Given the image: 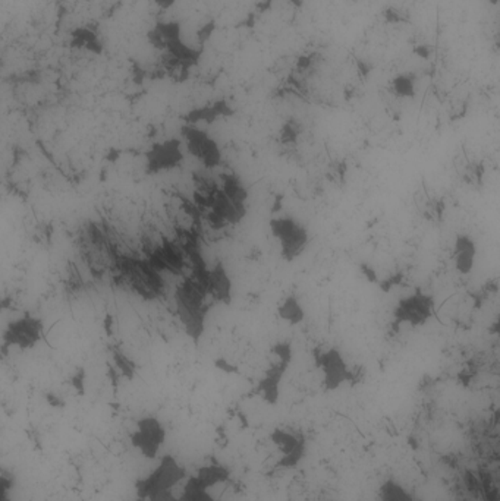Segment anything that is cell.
Listing matches in <instances>:
<instances>
[{"instance_id": "6da1fadb", "label": "cell", "mask_w": 500, "mask_h": 501, "mask_svg": "<svg viewBox=\"0 0 500 501\" xmlns=\"http://www.w3.org/2000/svg\"><path fill=\"white\" fill-rule=\"evenodd\" d=\"M207 292L199 280H187L176 292V307L181 323L195 341L203 336L207 320Z\"/></svg>"}, {"instance_id": "7a4b0ae2", "label": "cell", "mask_w": 500, "mask_h": 501, "mask_svg": "<svg viewBox=\"0 0 500 501\" xmlns=\"http://www.w3.org/2000/svg\"><path fill=\"white\" fill-rule=\"evenodd\" d=\"M270 233L278 243L282 260L294 263L305 254L310 247L311 235L308 227L291 214H280L268 222Z\"/></svg>"}, {"instance_id": "3957f363", "label": "cell", "mask_w": 500, "mask_h": 501, "mask_svg": "<svg viewBox=\"0 0 500 501\" xmlns=\"http://www.w3.org/2000/svg\"><path fill=\"white\" fill-rule=\"evenodd\" d=\"M434 311V298L423 291H416L397 300L393 317L397 323L411 327H423L433 318Z\"/></svg>"}, {"instance_id": "277c9868", "label": "cell", "mask_w": 500, "mask_h": 501, "mask_svg": "<svg viewBox=\"0 0 500 501\" xmlns=\"http://www.w3.org/2000/svg\"><path fill=\"white\" fill-rule=\"evenodd\" d=\"M314 360L321 374V380L327 390H336L351 378V368L345 355L338 348L317 349Z\"/></svg>"}, {"instance_id": "5b68a950", "label": "cell", "mask_w": 500, "mask_h": 501, "mask_svg": "<svg viewBox=\"0 0 500 501\" xmlns=\"http://www.w3.org/2000/svg\"><path fill=\"white\" fill-rule=\"evenodd\" d=\"M185 138H187L188 151L206 167L214 169L222 163V150L218 141L211 138L207 132L191 128L185 132Z\"/></svg>"}, {"instance_id": "8992f818", "label": "cell", "mask_w": 500, "mask_h": 501, "mask_svg": "<svg viewBox=\"0 0 500 501\" xmlns=\"http://www.w3.org/2000/svg\"><path fill=\"white\" fill-rule=\"evenodd\" d=\"M204 286L209 296L223 304H229L232 299V279L223 264L218 263L213 268L206 270L203 277L198 279Z\"/></svg>"}, {"instance_id": "52a82bcc", "label": "cell", "mask_w": 500, "mask_h": 501, "mask_svg": "<svg viewBox=\"0 0 500 501\" xmlns=\"http://www.w3.org/2000/svg\"><path fill=\"white\" fill-rule=\"evenodd\" d=\"M452 263L455 270L458 271L461 276H468L473 273V270L477 263L478 248L477 242L473 236L467 233L456 235L452 243Z\"/></svg>"}, {"instance_id": "ba28073f", "label": "cell", "mask_w": 500, "mask_h": 501, "mask_svg": "<svg viewBox=\"0 0 500 501\" xmlns=\"http://www.w3.org/2000/svg\"><path fill=\"white\" fill-rule=\"evenodd\" d=\"M165 440V431L162 425L154 418L141 419L137 431L132 434L134 446L141 450L146 457H154L157 450L162 446Z\"/></svg>"}, {"instance_id": "9c48e42d", "label": "cell", "mask_w": 500, "mask_h": 501, "mask_svg": "<svg viewBox=\"0 0 500 501\" xmlns=\"http://www.w3.org/2000/svg\"><path fill=\"white\" fill-rule=\"evenodd\" d=\"M182 157L183 154L181 150V142L169 141L157 147L150 159L153 162V167L157 170H167L176 167L182 162Z\"/></svg>"}, {"instance_id": "30bf717a", "label": "cell", "mask_w": 500, "mask_h": 501, "mask_svg": "<svg viewBox=\"0 0 500 501\" xmlns=\"http://www.w3.org/2000/svg\"><path fill=\"white\" fill-rule=\"evenodd\" d=\"M278 317L287 324L298 325L305 320V308L296 295H288L280 300L276 309Z\"/></svg>"}, {"instance_id": "8fae6325", "label": "cell", "mask_w": 500, "mask_h": 501, "mask_svg": "<svg viewBox=\"0 0 500 501\" xmlns=\"http://www.w3.org/2000/svg\"><path fill=\"white\" fill-rule=\"evenodd\" d=\"M10 486H12L10 481H8L3 477H0V501H10V498H9Z\"/></svg>"}]
</instances>
